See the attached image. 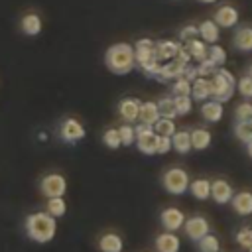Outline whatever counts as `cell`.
Here are the masks:
<instances>
[{"label": "cell", "mask_w": 252, "mask_h": 252, "mask_svg": "<svg viewBox=\"0 0 252 252\" xmlns=\"http://www.w3.org/2000/svg\"><path fill=\"white\" fill-rule=\"evenodd\" d=\"M26 232L33 242H51L57 232V220L47 211H37L26 217Z\"/></svg>", "instance_id": "6da1fadb"}, {"label": "cell", "mask_w": 252, "mask_h": 252, "mask_svg": "<svg viewBox=\"0 0 252 252\" xmlns=\"http://www.w3.org/2000/svg\"><path fill=\"white\" fill-rule=\"evenodd\" d=\"M104 63L114 75H128L136 67V57H134V45L126 41L112 43L106 53H104Z\"/></svg>", "instance_id": "7a4b0ae2"}, {"label": "cell", "mask_w": 252, "mask_h": 252, "mask_svg": "<svg viewBox=\"0 0 252 252\" xmlns=\"http://www.w3.org/2000/svg\"><path fill=\"white\" fill-rule=\"evenodd\" d=\"M209 81H211V98H215L219 102H226L232 98V94L236 91V79L228 69L219 67L209 77Z\"/></svg>", "instance_id": "3957f363"}, {"label": "cell", "mask_w": 252, "mask_h": 252, "mask_svg": "<svg viewBox=\"0 0 252 252\" xmlns=\"http://www.w3.org/2000/svg\"><path fill=\"white\" fill-rule=\"evenodd\" d=\"M161 183H163V187H165L167 193H171V195H183L189 189V173L183 167H169L163 173Z\"/></svg>", "instance_id": "277c9868"}, {"label": "cell", "mask_w": 252, "mask_h": 252, "mask_svg": "<svg viewBox=\"0 0 252 252\" xmlns=\"http://www.w3.org/2000/svg\"><path fill=\"white\" fill-rule=\"evenodd\" d=\"M134 128H136V148L146 156H154L156 154V142H158V134L154 132V126L140 122Z\"/></svg>", "instance_id": "5b68a950"}, {"label": "cell", "mask_w": 252, "mask_h": 252, "mask_svg": "<svg viewBox=\"0 0 252 252\" xmlns=\"http://www.w3.org/2000/svg\"><path fill=\"white\" fill-rule=\"evenodd\" d=\"M41 193L49 199V197H63L67 191V179L61 173H47L41 183H39Z\"/></svg>", "instance_id": "8992f818"}, {"label": "cell", "mask_w": 252, "mask_h": 252, "mask_svg": "<svg viewBox=\"0 0 252 252\" xmlns=\"http://www.w3.org/2000/svg\"><path fill=\"white\" fill-rule=\"evenodd\" d=\"M134 57H136V65L140 69L144 65H148L150 61L158 59L156 57V41H152V39H138L134 43Z\"/></svg>", "instance_id": "52a82bcc"}, {"label": "cell", "mask_w": 252, "mask_h": 252, "mask_svg": "<svg viewBox=\"0 0 252 252\" xmlns=\"http://www.w3.org/2000/svg\"><path fill=\"white\" fill-rule=\"evenodd\" d=\"M183 230H185V234L191 238V240H199V238H203L209 230H211V226H209V220L205 219V217H201V215H195V217H191V219H185V222H183Z\"/></svg>", "instance_id": "ba28073f"}, {"label": "cell", "mask_w": 252, "mask_h": 252, "mask_svg": "<svg viewBox=\"0 0 252 252\" xmlns=\"http://www.w3.org/2000/svg\"><path fill=\"white\" fill-rule=\"evenodd\" d=\"M59 134H61V138H63L65 142L75 144V142L83 140L87 132H85V126H83L77 118H65V120H63V124H61Z\"/></svg>", "instance_id": "9c48e42d"}, {"label": "cell", "mask_w": 252, "mask_h": 252, "mask_svg": "<svg viewBox=\"0 0 252 252\" xmlns=\"http://www.w3.org/2000/svg\"><path fill=\"white\" fill-rule=\"evenodd\" d=\"M159 220H161V226L165 230H171V232H177L179 228H183V222H185V215L181 209L177 207H167L161 211L159 215Z\"/></svg>", "instance_id": "30bf717a"}, {"label": "cell", "mask_w": 252, "mask_h": 252, "mask_svg": "<svg viewBox=\"0 0 252 252\" xmlns=\"http://www.w3.org/2000/svg\"><path fill=\"white\" fill-rule=\"evenodd\" d=\"M232 195H234V191H232V187H230V183L226 179H215V181H211V197H213L215 203L226 205V203H230Z\"/></svg>", "instance_id": "8fae6325"}, {"label": "cell", "mask_w": 252, "mask_h": 252, "mask_svg": "<svg viewBox=\"0 0 252 252\" xmlns=\"http://www.w3.org/2000/svg\"><path fill=\"white\" fill-rule=\"evenodd\" d=\"M140 104H142V102H140L138 98H132V96L122 98V100L118 102V114H120V118H122L124 122H128V124L136 122L138 116H140Z\"/></svg>", "instance_id": "7c38bea8"}, {"label": "cell", "mask_w": 252, "mask_h": 252, "mask_svg": "<svg viewBox=\"0 0 252 252\" xmlns=\"http://www.w3.org/2000/svg\"><path fill=\"white\" fill-rule=\"evenodd\" d=\"M213 20L219 24V28H234L238 24V10L234 6H220L217 8Z\"/></svg>", "instance_id": "4fadbf2b"}, {"label": "cell", "mask_w": 252, "mask_h": 252, "mask_svg": "<svg viewBox=\"0 0 252 252\" xmlns=\"http://www.w3.org/2000/svg\"><path fill=\"white\" fill-rule=\"evenodd\" d=\"M230 205H232L234 213L240 215V217H248V215H252V191H240V193H234L232 199H230Z\"/></svg>", "instance_id": "5bb4252c"}, {"label": "cell", "mask_w": 252, "mask_h": 252, "mask_svg": "<svg viewBox=\"0 0 252 252\" xmlns=\"http://www.w3.org/2000/svg\"><path fill=\"white\" fill-rule=\"evenodd\" d=\"M179 248H181V240H179V236H175V232L165 230V232L158 234V238H156L158 252H179Z\"/></svg>", "instance_id": "9a60e30c"}, {"label": "cell", "mask_w": 252, "mask_h": 252, "mask_svg": "<svg viewBox=\"0 0 252 252\" xmlns=\"http://www.w3.org/2000/svg\"><path fill=\"white\" fill-rule=\"evenodd\" d=\"M183 69H185V63H181L179 59L163 61V63H161V69H159V75H158V81H171V79H177V77L183 75Z\"/></svg>", "instance_id": "2e32d148"}, {"label": "cell", "mask_w": 252, "mask_h": 252, "mask_svg": "<svg viewBox=\"0 0 252 252\" xmlns=\"http://www.w3.org/2000/svg\"><path fill=\"white\" fill-rule=\"evenodd\" d=\"M224 110H222V102L215 100V98H207L203 100L201 104V116L207 120V122H219L222 118Z\"/></svg>", "instance_id": "e0dca14e"}, {"label": "cell", "mask_w": 252, "mask_h": 252, "mask_svg": "<svg viewBox=\"0 0 252 252\" xmlns=\"http://www.w3.org/2000/svg\"><path fill=\"white\" fill-rule=\"evenodd\" d=\"M232 45L238 51H252V26H240L232 35Z\"/></svg>", "instance_id": "ac0fdd59"}, {"label": "cell", "mask_w": 252, "mask_h": 252, "mask_svg": "<svg viewBox=\"0 0 252 252\" xmlns=\"http://www.w3.org/2000/svg\"><path fill=\"white\" fill-rule=\"evenodd\" d=\"M181 43L179 41H171V39H161L156 43V57L163 63V61H169V59H175L177 51H179Z\"/></svg>", "instance_id": "d6986e66"}, {"label": "cell", "mask_w": 252, "mask_h": 252, "mask_svg": "<svg viewBox=\"0 0 252 252\" xmlns=\"http://www.w3.org/2000/svg\"><path fill=\"white\" fill-rule=\"evenodd\" d=\"M199 37L205 41V43H217L219 37H220V28L215 20H205L201 22L199 26Z\"/></svg>", "instance_id": "ffe728a7"}, {"label": "cell", "mask_w": 252, "mask_h": 252, "mask_svg": "<svg viewBox=\"0 0 252 252\" xmlns=\"http://www.w3.org/2000/svg\"><path fill=\"white\" fill-rule=\"evenodd\" d=\"M41 28H43V24H41V18L35 14V12H30V14H26V16H22V20H20V30L26 33V35H37L39 32H41Z\"/></svg>", "instance_id": "44dd1931"}, {"label": "cell", "mask_w": 252, "mask_h": 252, "mask_svg": "<svg viewBox=\"0 0 252 252\" xmlns=\"http://www.w3.org/2000/svg\"><path fill=\"white\" fill-rule=\"evenodd\" d=\"M191 98H195L199 102L211 98V81H209V77H197L191 83Z\"/></svg>", "instance_id": "7402d4cb"}, {"label": "cell", "mask_w": 252, "mask_h": 252, "mask_svg": "<svg viewBox=\"0 0 252 252\" xmlns=\"http://www.w3.org/2000/svg\"><path fill=\"white\" fill-rule=\"evenodd\" d=\"M158 118H159L158 102H154V100H146V102L140 104V116H138V120H140L142 124L154 126V124L158 122Z\"/></svg>", "instance_id": "603a6c76"}, {"label": "cell", "mask_w": 252, "mask_h": 252, "mask_svg": "<svg viewBox=\"0 0 252 252\" xmlns=\"http://www.w3.org/2000/svg\"><path fill=\"white\" fill-rule=\"evenodd\" d=\"M100 252H122L124 250V240L116 232H106L98 240Z\"/></svg>", "instance_id": "cb8c5ba5"}, {"label": "cell", "mask_w": 252, "mask_h": 252, "mask_svg": "<svg viewBox=\"0 0 252 252\" xmlns=\"http://www.w3.org/2000/svg\"><path fill=\"white\" fill-rule=\"evenodd\" d=\"M171 146L177 154H187L193 150L191 146V132L187 130H175V134L171 136Z\"/></svg>", "instance_id": "d4e9b609"}, {"label": "cell", "mask_w": 252, "mask_h": 252, "mask_svg": "<svg viewBox=\"0 0 252 252\" xmlns=\"http://www.w3.org/2000/svg\"><path fill=\"white\" fill-rule=\"evenodd\" d=\"M185 47L189 49L191 59H195V61H203L209 57V47L201 37H193V39L185 41Z\"/></svg>", "instance_id": "484cf974"}, {"label": "cell", "mask_w": 252, "mask_h": 252, "mask_svg": "<svg viewBox=\"0 0 252 252\" xmlns=\"http://www.w3.org/2000/svg\"><path fill=\"white\" fill-rule=\"evenodd\" d=\"M213 142V134L207 128H195L191 130V146L193 150H207Z\"/></svg>", "instance_id": "4316f807"}, {"label": "cell", "mask_w": 252, "mask_h": 252, "mask_svg": "<svg viewBox=\"0 0 252 252\" xmlns=\"http://www.w3.org/2000/svg\"><path fill=\"white\" fill-rule=\"evenodd\" d=\"M189 191H191V195L195 199L205 201V199L211 197V181L203 179V177L201 179H193V181H189Z\"/></svg>", "instance_id": "83f0119b"}, {"label": "cell", "mask_w": 252, "mask_h": 252, "mask_svg": "<svg viewBox=\"0 0 252 252\" xmlns=\"http://www.w3.org/2000/svg\"><path fill=\"white\" fill-rule=\"evenodd\" d=\"M51 217H55V219H59V217H63L65 213H67V203H65V199L63 197H49L47 199V209H45Z\"/></svg>", "instance_id": "f1b7e54d"}, {"label": "cell", "mask_w": 252, "mask_h": 252, "mask_svg": "<svg viewBox=\"0 0 252 252\" xmlns=\"http://www.w3.org/2000/svg\"><path fill=\"white\" fill-rule=\"evenodd\" d=\"M175 130H177V128H175L173 118H163V116H159L158 122L154 124V132L159 134V136H173Z\"/></svg>", "instance_id": "f546056e"}, {"label": "cell", "mask_w": 252, "mask_h": 252, "mask_svg": "<svg viewBox=\"0 0 252 252\" xmlns=\"http://www.w3.org/2000/svg\"><path fill=\"white\" fill-rule=\"evenodd\" d=\"M158 110H159V116L163 118H175L177 116V110H175V102H173V96H163L158 100Z\"/></svg>", "instance_id": "4dcf8cb0"}, {"label": "cell", "mask_w": 252, "mask_h": 252, "mask_svg": "<svg viewBox=\"0 0 252 252\" xmlns=\"http://www.w3.org/2000/svg\"><path fill=\"white\" fill-rule=\"evenodd\" d=\"M234 136L240 140V142H250L252 140V124L250 120H236L234 124Z\"/></svg>", "instance_id": "1f68e13d"}, {"label": "cell", "mask_w": 252, "mask_h": 252, "mask_svg": "<svg viewBox=\"0 0 252 252\" xmlns=\"http://www.w3.org/2000/svg\"><path fill=\"white\" fill-rule=\"evenodd\" d=\"M173 102H175L177 116H185V114H189L191 108H193V98H191V94H177V96H173Z\"/></svg>", "instance_id": "d6a6232c"}, {"label": "cell", "mask_w": 252, "mask_h": 252, "mask_svg": "<svg viewBox=\"0 0 252 252\" xmlns=\"http://www.w3.org/2000/svg\"><path fill=\"white\" fill-rule=\"evenodd\" d=\"M118 134H120V142L122 146H132L136 144V128L128 122H124L120 128H118Z\"/></svg>", "instance_id": "836d02e7"}, {"label": "cell", "mask_w": 252, "mask_h": 252, "mask_svg": "<svg viewBox=\"0 0 252 252\" xmlns=\"http://www.w3.org/2000/svg\"><path fill=\"white\" fill-rule=\"evenodd\" d=\"M199 242V248H201V252H217L219 248H220V242H219V238L215 236V234H211V232H207L203 238H199L197 240Z\"/></svg>", "instance_id": "e575fe53"}, {"label": "cell", "mask_w": 252, "mask_h": 252, "mask_svg": "<svg viewBox=\"0 0 252 252\" xmlns=\"http://www.w3.org/2000/svg\"><path fill=\"white\" fill-rule=\"evenodd\" d=\"M102 142H104L106 148H110V150H118V148L122 146L118 128H108V130H104V134H102Z\"/></svg>", "instance_id": "d590c367"}, {"label": "cell", "mask_w": 252, "mask_h": 252, "mask_svg": "<svg viewBox=\"0 0 252 252\" xmlns=\"http://www.w3.org/2000/svg\"><path fill=\"white\" fill-rule=\"evenodd\" d=\"M209 59L217 67H222L226 63V51H224V47H220L217 43H211V47H209Z\"/></svg>", "instance_id": "8d00e7d4"}, {"label": "cell", "mask_w": 252, "mask_h": 252, "mask_svg": "<svg viewBox=\"0 0 252 252\" xmlns=\"http://www.w3.org/2000/svg\"><path fill=\"white\" fill-rule=\"evenodd\" d=\"M236 242H238L244 250L252 252V226H242V228L236 232Z\"/></svg>", "instance_id": "74e56055"}, {"label": "cell", "mask_w": 252, "mask_h": 252, "mask_svg": "<svg viewBox=\"0 0 252 252\" xmlns=\"http://www.w3.org/2000/svg\"><path fill=\"white\" fill-rule=\"evenodd\" d=\"M236 91L244 96V98H252V77L250 75H242L236 81Z\"/></svg>", "instance_id": "f35d334b"}, {"label": "cell", "mask_w": 252, "mask_h": 252, "mask_svg": "<svg viewBox=\"0 0 252 252\" xmlns=\"http://www.w3.org/2000/svg\"><path fill=\"white\" fill-rule=\"evenodd\" d=\"M171 91H173V96L177 94H191V81H187L185 77H177L171 85Z\"/></svg>", "instance_id": "ab89813d"}, {"label": "cell", "mask_w": 252, "mask_h": 252, "mask_svg": "<svg viewBox=\"0 0 252 252\" xmlns=\"http://www.w3.org/2000/svg\"><path fill=\"white\" fill-rule=\"evenodd\" d=\"M234 116H236V120H250L252 118V102L250 100H242L234 108Z\"/></svg>", "instance_id": "60d3db41"}, {"label": "cell", "mask_w": 252, "mask_h": 252, "mask_svg": "<svg viewBox=\"0 0 252 252\" xmlns=\"http://www.w3.org/2000/svg\"><path fill=\"white\" fill-rule=\"evenodd\" d=\"M217 69H219V67H217L209 57L203 59V61H199V65H197V73H199V77H211Z\"/></svg>", "instance_id": "b9f144b4"}, {"label": "cell", "mask_w": 252, "mask_h": 252, "mask_svg": "<svg viewBox=\"0 0 252 252\" xmlns=\"http://www.w3.org/2000/svg\"><path fill=\"white\" fill-rule=\"evenodd\" d=\"M171 136H159L158 134V142H156V154H167L171 150Z\"/></svg>", "instance_id": "7bdbcfd3"}, {"label": "cell", "mask_w": 252, "mask_h": 252, "mask_svg": "<svg viewBox=\"0 0 252 252\" xmlns=\"http://www.w3.org/2000/svg\"><path fill=\"white\" fill-rule=\"evenodd\" d=\"M199 35V28L197 26H183L181 28V32H179V37H181V41H189V39H193V37H197Z\"/></svg>", "instance_id": "ee69618b"}, {"label": "cell", "mask_w": 252, "mask_h": 252, "mask_svg": "<svg viewBox=\"0 0 252 252\" xmlns=\"http://www.w3.org/2000/svg\"><path fill=\"white\" fill-rule=\"evenodd\" d=\"M181 77H185L187 81H191V83H193V81L199 77V73H197V67H193L191 63H187V65H185V69H183V75H181Z\"/></svg>", "instance_id": "f6af8a7d"}, {"label": "cell", "mask_w": 252, "mask_h": 252, "mask_svg": "<svg viewBox=\"0 0 252 252\" xmlns=\"http://www.w3.org/2000/svg\"><path fill=\"white\" fill-rule=\"evenodd\" d=\"M175 59H179L181 63H191V53H189V49L185 47V45H181L179 47V51H177V55H175Z\"/></svg>", "instance_id": "bcb514c9"}, {"label": "cell", "mask_w": 252, "mask_h": 252, "mask_svg": "<svg viewBox=\"0 0 252 252\" xmlns=\"http://www.w3.org/2000/svg\"><path fill=\"white\" fill-rule=\"evenodd\" d=\"M246 152H248V156L252 158V140H250V142H246Z\"/></svg>", "instance_id": "7dc6e473"}, {"label": "cell", "mask_w": 252, "mask_h": 252, "mask_svg": "<svg viewBox=\"0 0 252 252\" xmlns=\"http://www.w3.org/2000/svg\"><path fill=\"white\" fill-rule=\"evenodd\" d=\"M199 2H205V4H213V2H217V0H199Z\"/></svg>", "instance_id": "c3c4849f"}, {"label": "cell", "mask_w": 252, "mask_h": 252, "mask_svg": "<svg viewBox=\"0 0 252 252\" xmlns=\"http://www.w3.org/2000/svg\"><path fill=\"white\" fill-rule=\"evenodd\" d=\"M246 75H250V77H252V65L248 67V73H246Z\"/></svg>", "instance_id": "681fc988"}, {"label": "cell", "mask_w": 252, "mask_h": 252, "mask_svg": "<svg viewBox=\"0 0 252 252\" xmlns=\"http://www.w3.org/2000/svg\"><path fill=\"white\" fill-rule=\"evenodd\" d=\"M250 124H252V118H250Z\"/></svg>", "instance_id": "f907efd6"}, {"label": "cell", "mask_w": 252, "mask_h": 252, "mask_svg": "<svg viewBox=\"0 0 252 252\" xmlns=\"http://www.w3.org/2000/svg\"><path fill=\"white\" fill-rule=\"evenodd\" d=\"M217 252H219V250H217Z\"/></svg>", "instance_id": "816d5d0a"}]
</instances>
